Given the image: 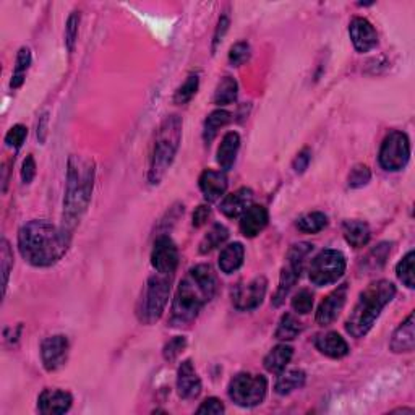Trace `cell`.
Here are the masks:
<instances>
[{"instance_id":"cell-43","label":"cell","mask_w":415,"mask_h":415,"mask_svg":"<svg viewBox=\"0 0 415 415\" xmlns=\"http://www.w3.org/2000/svg\"><path fill=\"white\" fill-rule=\"evenodd\" d=\"M185 347H187V338H184V336L172 338L166 345H164V349H162L164 359H166L167 362H174L180 354L184 352Z\"/></svg>"},{"instance_id":"cell-24","label":"cell","mask_w":415,"mask_h":415,"mask_svg":"<svg viewBox=\"0 0 415 415\" xmlns=\"http://www.w3.org/2000/svg\"><path fill=\"white\" fill-rule=\"evenodd\" d=\"M292 355H294V349H292L290 345H286V344L276 345V347L269 350L268 355H266L263 360L264 369L268 370L269 374L279 375L281 371H284L286 366L290 364Z\"/></svg>"},{"instance_id":"cell-40","label":"cell","mask_w":415,"mask_h":415,"mask_svg":"<svg viewBox=\"0 0 415 415\" xmlns=\"http://www.w3.org/2000/svg\"><path fill=\"white\" fill-rule=\"evenodd\" d=\"M292 308L299 315H307L313 308V294L308 289H300L297 294L292 297Z\"/></svg>"},{"instance_id":"cell-36","label":"cell","mask_w":415,"mask_h":415,"mask_svg":"<svg viewBox=\"0 0 415 415\" xmlns=\"http://www.w3.org/2000/svg\"><path fill=\"white\" fill-rule=\"evenodd\" d=\"M198 87H200L198 75H190L187 79H185V83L182 84V87L175 91L174 103L179 104V106L190 103V101L193 99V96L196 94V91H198Z\"/></svg>"},{"instance_id":"cell-16","label":"cell","mask_w":415,"mask_h":415,"mask_svg":"<svg viewBox=\"0 0 415 415\" xmlns=\"http://www.w3.org/2000/svg\"><path fill=\"white\" fill-rule=\"evenodd\" d=\"M177 392L182 399H195L201 392V380L191 360L182 362L177 371Z\"/></svg>"},{"instance_id":"cell-8","label":"cell","mask_w":415,"mask_h":415,"mask_svg":"<svg viewBox=\"0 0 415 415\" xmlns=\"http://www.w3.org/2000/svg\"><path fill=\"white\" fill-rule=\"evenodd\" d=\"M345 266L347 262L339 250H323L313 258L308 278L318 287L336 284L344 276Z\"/></svg>"},{"instance_id":"cell-34","label":"cell","mask_w":415,"mask_h":415,"mask_svg":"<svg viewBox=\"0 0 415 415\" xmlns=\"http://www.w3.org/2000/svg\"><path fill=\"white\" fill-rule=\"evenodd\" d=\"M396 274L404 286L409 287V289H414L415 287V253L414 252H409L406 257L399 262L396 268Z\"/></svg>"},{"instance_id":"cell-39","label":"cell","mask_w":415,"mask_h":415,"mask_svg":"<svg viewBox=\"0 0 415 415\" xmlns=\"http://www.w3.org/2000/svg\"><path fill=\"white\" fill-rule=\"evenodd\" d=\"M250 56H252V51H250L248 42H236V44L231 47V51H229V62H231L232 67H241L245 62H248Z\"/></svg>"},{"instance_id":"cell-47","label":"cell","mask_w":415,"mask_h":415,"mask_svg":"<svg viewBox=\"0 0 415 415\" xmlns=\"http://www.w3.org/2000/svg\"><path fill=\"white\" fill-rule=\"evenodd\" d=\"M310 161H312V151L308 150V148H303V150L295 156L294 162H292V167H294L297 174H302L305 172Z\"/></svg>"},{"instance_id":"cell-12","label":"cell","mask_w":415,"mask_h":415,"mask_svg":"<svg viewBox=\"0 0 415 415\" xmlns=\"http://www.w3.org/2000/svg\"><path fill=\"white\" fill-rule=\"evenodd\" d=\"M68 349H70V344H68V339L63 334H56V336H49L42 340L41 360L44 369L47 371H56L65 365L68 359Z\"/></svg>"},{"instance_id":"cell-17","label":"cell","mask_w":415,"mask_h":415,"mask_svg":"<svg viewBox=\"0 0 415 415\" xmlns=\"http://www.w3.org/2000/svg\"><path fill=\"white\" fill-rule=\"evenodd\" d=\"M200 190L203 193L208 203H215L226 193L227 190V177L221 170L208 169L200 175Z\"/></svg>"},{"instance_id":"cell-49","label":"cell","mask_w":415,"mask_h":415,"mask_svg":"<svg viewBox=\"0 0 415 415\" xmlns=\"http://www.w3.org/2000/svg\"><path fill=\"white\" fill-rule=\"evenodd\" d=\"M229 30V17H226V15H222V17L219 18V21H217V26H216V33H215V39H212V52L216 51V47L219 42L222 41V38H224L226 31Z\"/></svg>"},{"instance_id":"cell-42","label":"cell","mask_w":415,"mask_h":415,"mask_svg":"<svg viewBox=\"0 0 415 415\" xmlns=\"http://www.w3.org/2000/svg\"><path fill=\"white\" fill-rule=\"evenodd\" d=\"M78 28H79V13L73 12L67 20L65 25V44L67 49L73 52L75 51V44L78 39Z\"/></svg>"},{"instance_id":"cell-22","label":"cell","mask_w":415,"mask_h":415,"mask_svg":"<svg viewBox=\"0 0 415 415\" xmlns=\"http://www.w3.org/2000/svg\"><path fill=\"white\" fill-rule=\"evenodd\" d=\"M343 234H344L345 242L354 248L365 247L366 243L370 242V237H371V231L369 224H366L365 221H359V219L345 221L343 224Z\"/></svg>"},{"instance_id":"cell-32","label":"cell","mask_w":415,"mask_h":415,"mask_svg":"<svg viewBox=\"0 0 415 415\" xmlns=\"http://www.w3.org/2000/svg\"><path fill=\"white\" fill-rule=\"evenodd\" d=\"M328 226V216L320 211L308 212L297 221V229L303 234H318Z\"/></svg>"},{"instance_id":"cell-41","label":"cell","mask_w":415,"mask_h":415,"mask_svg":"<svg viewBox=\"0 0 415 415\" xmlns=\"http://www.w3.org/2000/svg\"><path fill=\"white\" fill-rule=\"evenodd\" d=\"M370 179H371L370 169L364 166V164H357V166L350 170V174L347 177V184H349L350 189H360V187H364V185L369 184Z\"/></svg>"},{"instance_id":"cell-27","label":"cell","mask_w":415,"mask_h":415,"mask_svg":"<svg viewBox=\"0 0 415 415\" xmlns=\"http://www.w3.org/2000/svg\"><path fill=\"white\" fill-rule=\"evenodd\" d=\"M305 380H307V375H305V371H302V370L281 371L279 376H278V381H276L274 390L281 396L290 395L292 391L300 390V388L305 385Z\"/></svg>"},{"instance_id":"cell-6","label":"cell","mask_w":415,"mask_h":415,"mask_svg":"<svg viewBox=\"0 0 415 415\" xmlns=\"http://www.w3.org/2000/svg\"><path fill=\"white\" fill-rule=\"evenodd\" d=\"M170 294V276L154 274L146 281L138 300L136 315L143 324H154L162 317Z\"/></svg>"},{"instance_id":"cell-38","label":"cell","mask_w":415,"mask_h":415,"mask_svg":"<svg viewBox=\"0 0 415 415\" xmlns=\"http://www.w3.org/2000/svg\"><path fill=\"white\" fill-rule=\"evenodd\" d=\"M0 263H2V287H4V294L7 290V284H8V278H10V271L13 268V252L10 248V243L7 238H2V243H0Z\"/></svg>"},{"instance_id":"cell-21","label":"cell","mask_w":415,"mask_h":415,"mask_svg":"<svg viewBox=\"0 0 415 415\" xmlns=\"http://www.w3.org/2000/svg\"><path fill=\"white\" fill-rule=\"evenodd\" d=\"M415 347V321L414 313L407 317V320L399 324V328L395 331L390 343V349L395 354L412 352Z\"/></svg>"},{"instance_id":"cell-23","label":"cell","mask_w":415,"mask_h":415,"mask_svg":"<svg viewBox=\"0 0 415 415\" xmlns=\"http://www.w3.org/2000/svg\"><path fill=\"white\" fill-rule=\"evenodd\" d=\"M238 148H241V136L236 132H229L222 138L219 148H217V162L219 166L229 170L232 169L234 162H236Z\"/></svg>"},{"instance_id":"cell-48","label":"cell","mask_w":415,"mask_h":415,"mask_svg":"<svg viewBox=\"0 0 415 415\" xmlns=\"http://www.w3.org/2000/svg\"><path fill=\"white\" fill-rule=\"evenodd\" d=\"M210 217H211V208L208 205H200L193 212V226L195 227L205 226Z\"/></svg>"},{"instance_id":"cell-28","label":"cell","mask_w":415,"mask_h":415,"mask_svg":"<svg viewBox=\"0 0 415 415\" xmlns=\"http://www.w3.org/2000/svg\"><path fill=\"white\" fill-rule=\"evenodd\" d=\"M303 331V323L294 313H284L276 328L274 338L279 340H292Z\"/></svg>"},{"instance_id":"cell-1","label":"cell","mask_w":415,"mask_h":415,"mask_svg":"<svg viewBox=\"0 0 415 415\" xmlns=\"http://www.w3.org/2000/svg\"><path fill=\"white\" fill-rule=\"evenodd\" d=\"M72 234L51 222L34 219L18 232V250L26 263L34 268H49L63 258L70 245Z\"/></svg>"},{"instance_id":"cell-5","label":"cell","mask_w":415,"mask_h":415,"mask_svg":"<svg viewBox=\"0 0 415 415\" xmlns=\"http://www.w3.org/2000/svg\"><path fill=\"white\" fill-rule=\"evenodd\" d=\"M180 141H182V119L179 115H169L161 122L156 132L150 172H148L150 184L158 185L164 179L169 167L172 166Z\"/></svg>"},{"instance_id":"cell-11","label":"cell","mask_w":415,"mask_h":415,"mask_svg":"<svg viewBox=\"0 0 415 415\" xmlns=\"http://www.w3.org/2000/svg\"><path fill=\"white\" fill-rule=\"evenodd\" d=\"M151 264L159 274L172 276L179 266V250L167 236L158 237L151 252Z\"/></svg>"},{"instance_id":"cell-35","label":"cell","mask_w":415,"mask_h":415,"mask_svg":"<svg viewBox=\"0 0 415 415\" xmlns=\"http://www.w3.org/2000/svg\"><path fill=\"white\" fill-rule=\"evenodd\" d=\"M390 253H391V243L383 242L371 250V252H369V255L364 258V262H362V266H364L366 271L380 269L381 266L386 263V258Z\"/></svg>"},{"instance_id":"cell-2","label":"cell","mask_w":415,"mask_h":415,"mask_svg":"<svg viewBox=\"0 0 415 415\" xmlns=\"http://www.w3.org/2000/svg\"><path fill=\"white\" fill-rule=\"evenodd\" d=\"M217 290V278L210 264H196L180 281L170 308V326H187L193 323Z\"/></svg>"},{"instance_id":"cell-15","label":"cell","mask_w":415,"mask_h":415,"mask_svg":"<svg viewBox=\"0 0 415 415\" xmlns=\"http://www.w3.org/2000/svg\"><path fill=\"white\" fill-rule=\"evenodd\" d=\"M73 397L68 391L63 390H51L47 388L38 397V411L46 415L65 414L70 411Z\"/></svg>"},{"instance_id":"cell-14","label":"cell","mask_w":415,"mask_h":415,"mask_svg":"<svg viewBox=\"0 0 415 415\" xmlns=\"http://www.w3.org/2000/svg\"><path fill=\"white\" fill-rule=\"evenodd\" d=\"M349 36L350 39H352L355 51L360 52V54L371 51L378 44L376 30L366 18L355 17L352 21H350Z\"/></svg>"},{"instance_id":"cell-13","label":"cell","mask_w":415,"mask_h":415,"mask_svg":"<svg viewBox=\"0 0 415 415\" xmlns=\"http://www.w3.org/2000/svg\"><path fill=\"white\" fill-rule=\"evenodd\" d=\"M347 284L339 286L338 289H334L331 294L320 303V307H318L317 310V323L320 324V326H328V324H331L340 315V312H343V308L345 305V300H347Z\"/></svg>"},{"instance_id":"cell-4","label":"cell","mask_w":415,"mask_h":415,"mask_svg":"<svg viewBox=\"0 0 415 415\" xmlns=\"http://www.w3.org/2000/svg\"><path fill=\"white\" fill-rule=\"evenodd\" d=\"M395 295L396 287L390 281L380 279L371 283L362 292L357 303L350 312L347 321H345V331L355 339L366 336L374 328L383 308L395 299Z\"/></svg>"},{"instance_id":"cell-20","label":"cell","mask_w":415,"mask_h":415,"mask_svg":"<svg viewBox=\"0 0 415 415\" xmlns=\"http://www.w3.org/2000/svg\"><path fill=\"white\" fill-rule=\"evenodd\" d=\"M313 343H315V347L329 359H343L349 354V345L345 339L334 331L317 334Z\"/></svg>"},{"instance_id":"cell-29","label":"cell","mask_w":415,"mask_h":415,"mask_svg":"<svg viewBox=\"0 0 415 415\" xmlns=\"http://www.w3.org/2000/svg\"><path fill=\"white\" fill-rule=\"evenodd\" d=\"M229 229L224 224H212V227L205 234L200 242V253H210L212 250L221 247L227 241Z\"/></svg>"},{"instance_id":"cell-26","label":"cell","mask_w":415,"mask_h":415,"mask_svg":"<svg viewBox=\"0 0 415 415\" xmlns=\"http://www.w3.org/2000/svg\"><path fill=\"white\" fill-rule=\"evenodd\" d=\"M300 278V271H297L294 266H290L287 263L283 271H281V279H279V286H278V290H276V294L273 297V305L274 307H281L286 300V297L289 295V292L292 287L295 286L297 281Z\"/></svg>"},{"instance_id":"cell-10","label":"cell","mask_w":415,"mask_h":415,"mask_svg":"<svg viewBox=\"0 0 415 415\" xmlns=\"http://www.w3.org/2000/svg\"><path fill=\"white\" fill-rule=\"evenodd\" d=\"M266 287H268V281L264 276H258L250 283L236 286V289L232 290L234 307L241 312H250L258 308L263 303Z\"/></svg>"},{"instance_id":"cell-7","label":"cell","mask_w":415,"mask_h":415,"mask_svg":"<svg viewBox=\"0 0 415 415\" xmlns=\"http://www.w3.org/2000/svg\"><path fill=\"white\" fill-rule=\"evenodd\" d=\"M268 392V380L263 375L238 374L229 383V397L241 407H255Z\"/></svg>"},{"instance_id":"cell-46","label":"cell","mask_w":415,"mask_h":415,"mask_svg":"<svg viewBox=\"0 0 415 415\" xmlns=\"http://www.w3.org/2000/svg\"><path fill=\"white\" fill-rule=\"evenodd\" d=\"M36 175V161L33 154H28L23 161V166H21V180L23 184H31V180L34 179Z\"/></svg>"},{"instance_id":"cell-44","label":"cell","mask_w":415,"mask_h":415,"mask_svg":"<svg viewBox=\"0 0 415 415\" xmlns=\"http://www.w3.org/2000/svg\"><path fill=\"white\" fill-rule=\"evenodd\" d=\"M26 136H28V129H26L25 125H13L12 129L8 130L7 135H5V143H7V146L10 148L20 150V148L23 146Z\"/></svg>"},{"instance_id":"cell-45","label":"cell","mask_w":415,"mask_h":415,"mask_svg":"<svg viewBox=\"0 0 415 415\" xmlns=\"http://www.w3.org/2000/svg\"><path fill=\"white\" fill-rule=\"evenodd\" d=\"M224 404L217 397H208L201 402V406L196 409V414H222L224 412Z\"/></svg>"},{"instance_id":"cell-33","label":"cell","mask_w":415,"mask_h":415,"mask_svg":"<svg viewBox=\"0 0 415 415\" xmlns=\"http://www.w3.org/2000/svg\"><path fill=\"white\" fill-rule=\"evenodd\" d=\"M31 65V51L28 47H21L17 56V62H15V70L12 75V82H10V88L18 89L23 84L26 78V72Z\"/></svg>"},{"instance_id":"cell-9","label":"cell","mask_w":415,"mask_h":415,"mask_svg":"<svg viewBox=\"0 0 415 415\" xmlns=\"http://www.w3.org/2000/svg\"><path fill=\"white\" fill-rule=\"evenodd\" d=\"M409 158H411V143L404 132H391L385 140H383L380 156V166L390 172H397L407 166Z\"/></svg>"},{"instance_id":"cell-25","label":"cell","mask_w":415,"mask_h":415,"mask_svg":"<svg viewBox=\"0 0 415 415\" xmlns=\"http://www.w3.org/2000/svg\"><path fill=\"white\" fill-rule=\"evenodd\" d=\"M243 258H245V248L241 242L229 243L227 247L222 248L219 255V268L222 273L232 274L241 268L243 264Z\"/></svg>"},{"instance_id":"cell-3","label":"cell","mask_w":415,"mask_h":415,"mask_svg":"<svg viewBox=\"0 0 415 415\" xmlns=\"http://www.w3.org/2000/svg\"><path fill=\"white\" fill-rule=\"evenodd\" d=\"M94 166L77 156L68 159L65 198H63V229L68 234L79 224L93 196Z\"/></svg>"},{"instance_id":"cell-37","label":"cell","mask_w":415,"mask_h":415,"mask_svg":"<svg viewBox=\"0 0 415 415\" xmlns=\"http://www.w3.org/2000/svg\"><path fill=\"white\" fill-rule=\"evenodd\" d=\"M312 250H313L312 243H307V242L295 243V245H292L289 252H287V263L294 266L297 271H300L302 273L303 263H305V260L308 255H310Z\"/></svg>"},{"instance_id":"cell-18","label":"cell","mask_w":415,"mask_h":415,"mask_svg":"<svg viewBox=\"0 0 415 415\" xmlns=\"http://www.w3.org/2000/svg\"><path fill=\"white\" fill-rule=\"evenodd\" d=\"M268 210L262 205H252L241 216V232L248 238L257 237L268 226Z\"/></svg>"},{"instance_id":"cell-31","label":"cell","mask_w":415,"mask_h":415,"mask_svg":"<svg viewBox=\"0 0 415 415\" xmlns=\"http://www.w3.org/2000/svg\"><path fill=\"white\" fill-rule=\"evenodd\" d=\"M238 94V84L232 77H224L217 83V88L215 91V104L217 106H229L237 99Z\"/></svg>"},{"instance_id":"cell-50","label":"cell","mask_w":415,"mask_h":415,"mask_svg":"<svg viewBox=\"0 0 415 415\" xmlns=\"http://www.w3.org/2000/svg\"><path fill=\"white\" fill-rule=\"evenodd\" d=\"M47 122H49V114L44 113L39 117V124H38V138L41 143L46 141V135H47Z\"/></svg>"},{"instance_id":"cell-19","label":"cell","mask_w":415,"mask_h":415,"mask_svg":"<svg viewBox=\"0 0 415 415\" xmlns=\"http://www.w3.org/2000/svg\"><path fill=\"white\" fill-rule=\"evenodd\" d=\"M253 203V191L243 187L234 191V193L227 195L224 200L221 201L219 210L226 217H238L245 212Z\"/></svg>"},{"instance_id":"cell-30","label":"cell","mask_w":415,"mask_h":415,"mask_svg":"<svg viewBox=\"0 0 415 415\" xmlns=\"http://www.w3.org/2000/svg\"><path fill=\"white\" fill-rule=\"evenodd\" d=\"M229 122H231V114L227 110L217 109L215 113H211L208 115V119L205 120V129H203V140L205 143H210L215 140V136L217 135L222 127H226Z\"/></svg>"}]
</instances>
